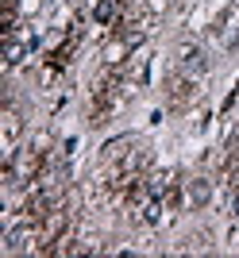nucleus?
<instances>
[{"label": "nucleus", "instance_id": "1", "mask_svg": "<svg viewBox=\"0 0 239 258\" xmlns=\"http://www.w3.org/2000/svg\"><path fill=\"white\" fill-rule=\"evenodd\" d=\"M208 201H212V181L193 177V181L185 185V205H189V208H205Z\"/></svg>", "mask_w": 239, "mask_h": 258}, {"label": "nucleus", "instance_id": "2", "mask_svg": "<svg viewBox=\"0 0 239 258\" xmlns=\"http://www.w3.org/2000/svg\"><path fill=\"white\" fill-rule=\"evenodd\" d=\"M182 70H189V74H205V70H208V54H205V46L185 43V46H182Z\"/></svg>", "mask_w": 239, "mask_h": 258}, {"label": "nucleus", "instance_id": "3", "mask_svg": "<svg viewBox=\"0 0 239 258\" xmlns=\"http://www.w3.org/2000/svg\"><path fill=\"white\" fill-rule=\"evenodd\" d=\"M27 239H31V231H27V227H12L8 235H4V250H8V254H16V250L27 247Z\"/></svg>", "mask_w": 239, "mask_h": 258}, {"label": "nucleus", "instance_id": "4", "mask_svg": "<svg viewBox=\"0 0 239 258\" xmlns=\"http://www.w3.org/2000/svg\"><path fill=\"white\" fill-rule=\"evenodd\" d=\"M112 16H116V4H112V0H97V4H93V20L97 23H112Z\"/></svg>", "mask_w": 239, "mask_h": 258}, {"label": "nucleus", "instance_id": "5", "mask_svg": "<svg viewBox=\"0 0 239 258\" xmlns=\"http://www.w3.org/2000/svg\"><path fill=\"white\" fill-rule=\"evenodd\" d=\"M27 50H31V43H16V39H12V43H8V50H4V54H8V66H20Z\"/></svg>", "mask_w": 239, "mask_h": 258}, {"label": "nucleus", "instance_id": "6", "mask_svg": "<svg viewBox=\"0 0 239 258\" xmlns=\"http://www.w3.org/2000/svg\"><path fill=\"white\" fill-rule=\"evenodd\" d=\"M158 216H162V205H158V197H154L151 205L143 208V220H147V224H154V220H158Z\"/></svg>", "mask_w": 239, "mask_h": 258}, {"label": "nucleus", "instance_id": "7", "mask_svg": "<svg viewBox=\"0 0 239 258\" xmlns=\"http://www.w3.org/2000/svg\"><path fill=\"white\" fill-rule=\"evenodd\" d=\"M231 216H235V220H239V189H235V193H231Z\"/></svg>", "mask_w": 239, "mask_h": 258}]
</instances>
